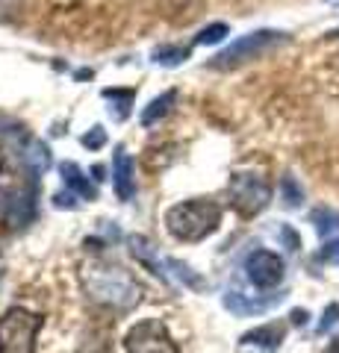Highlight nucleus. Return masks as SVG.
<instances>
[{"label": "nucleus", "instance_id": "nucleus-19", "mask_svg": "<svg viewBox=\"0 0 339 353\" xmlns=\"http://www.w3.org/2000/svg\"><path fill=\"white\" fill-rule=\"evenodd\" d=\"M166 265H168L174 274H177V280H180V283L189 285V289H204V280L189 268V265H183L180 259H166Z\"/></svg>", "mask_w": 339, "mask_h": 353}, {"label": "nucleus", "instance_id": "nucleus-1", "mask_svg": "<svg viewBox=\"0 0 339 353\" xmlns=\"http://www.w3.org/2000/svg\"><path fill=\"white\" fill-rule=\"evenodd\" d=\"M83 285L89 292L92 301L104 303L118 312H127L139 303V283L130 277V271L118 268V265H106V262H95L83 271Z\"/></svg>", "mask_w": 339, "mask_h": 353}, {"label": "nucleus", "instance_id": "nucleus-17", "mask_svg": "<svg viewBox=\"0 0 339 353\" xmlns=\"http://www.w3.org/2000/svg\"><path fill=\"white\" fill-rule=\"evenodd\" d=\"M189 48H171V44H162V48H157L151 57H154L157 65H166V68H177V65H183L186 59H189Z\"/></svg>", "mask_w": 339, "mask_h": 353}, {"label": "nucleus", "instance_id": "nucleus-23", "mask_svg": "<svg viewBox=\"0 0 339 353\" xmlns=\"http://www.w3.org/2000/svg\"><path fill=\"white\" fill-rule=\"evenodd\" d=\"M319 259L327 265H339V239H327L322 250H319Z\"/></svg>", "mask_w": 339, "mask_h": 353}, {"label": "nucleus", "instance_id": "nucleus-26", "mask_svg": "<svg viewBox=\"0 0 339 353\" xmlns=\"http://www.w3.org/2000/svg\"><path fill=\"white\" fill-rule=\"evenodd\" d=\"M307 318H310V315L304 312V309H295V312H292V321H295V324H304Z\"/></svg>", "mask_w": 339, "mask_h": 353}, {"label": "nucleus", "instance_id": "nucleus-20", "mask_svg": "<svg viewBox=\"0 0 339 353\" xmlns=\"http://www.w3.org/2000/svg\"><path fill=\"white\" fill-rule=\"evenodd\" d=\"M104 97L106 101H118V109H115V118H127V112H130V103H133V92L130 88H104Z\"/></svg>", "mask_w": 339, "mask_h": 353}, {"label": "nucleus", "instance_id": "nucleus-15", "mask_svg": "<svg viewBox=\"0 0 339 353\" xmlns=\"http://www.w3.org/2000/svg\"><path fill=\"white\" fill-rule=\"evenodd\" d=\"M174 101H177V92H174V88H168V92H162L159 97H154V101L148 103L145 112H142V124L151 127V124H157L159 118H166V115L171 112Z\"/></svg>", "mask_w": 339, "mask_h": 353}, {"label": "nucleus", "instance_id": "nucleus-12", "mask_svg": "<svg viewBox=\"0 0 339 353\" xmlns=\"http://www.w3.org/2000/svg\"><path fill=\"white\" fill-rule=\"evenodd\" d=\"M130 253H133V256H136L142 265H145L151 274H157L159 280H168V274H166L168 265H166V262H159L154 245H151L145 236H133V239H130Z\"/></svg>", "mask_w": 339, "mask_h": 353}, {"label": "nucleus", "instance_id": "nucleus-27", "mask_svg": "<svg viewBox=\"0 0 339 353\" xmlns=\"http://www.w3.org/2000/svg\"><path fill=\"white\" fill-rule=\"evenodd\" d=\"M331 350H333V353H339V336L333 339V345H331Z\"/></svg>", "mask_w": 339, "mask_h": 353}, {"label": "nucleus", "instance_id": "nucleus-9", "mask_svg": "<svg viewBox=\"0 0 339 353\" xmlns=\"http://www.w3.org/2000/svg\"><path fill=\"white\" fill-rule=\"evenodd\" d=\"M113 185H115V194L118 201H133L136 194V171H133V159L127 157L124 148L115 150V159H113Z\"/></svg>", "mask_w": 339, "mask_h": 353}, {"label": "nucleus", "instance_id": "nucleus-18", "mask_svg": "<svg viewBox=\"0 0 339 353\" xmlns=\"http://www.w3.org/2000/svg\"><path fill=\"white\" fill-rule=\"evenodd\" d=\"M280 197H283V203H287V209H298L304 203V189L292 174H287L280 180Z\"/></svg>", "mask_w": 339, "mask_h": 353}, {"label": "nucleus", "instance_id": "nucleus-4", "mask_svg": "<svg viewBox=\"0 0 339 353\" xmlns=\"http://www.w3.org/2000/svg\"><path fill=\"white\" fill-rule=\"evenodd\" d=\"M283 41H287V32H278V30H254V32H248V36H239L231 44V48H224L210 65H213V68H218V71L239 68V65H245L251 59L262 57V53L280 48Z\"/></svg>", "mask_w": 339, "mask_h": 353}, {"label": "nucleus", "instance_id": "nucleus-5", "mask_svg": "<svg viewBox=\"0 0 339 353\" xmlns=\"http://www.w3.org/2000/svg\"><path fill=\"white\" fill-rule=\"evenodd\" d=\"M227 194H231V203L239 215L245 218H254L260 215L262 209L271 203V185L266 176L260 174H248V171H239L231 176L227 183Z\"/></svg>", "mask_w": 339, "mask_h": 353}, {"label": "nucleus", "instance_id": "nucleus-24", "mask_svg": "<svg viewBox=\"0 0 339 353\" xmlns=\"http://www.w3.org/2000/svg\"><path fill=\"white\" fill-rule=\"evenodd\" d=\"M83 145L89 148V150H101V148L106 145V132H104V127H92V132H86V136H83Z\"/></svg>", "mask_w": 339, "mask_h": 353}, {"label": "nucleus", "instance_id": "nucleus-7", "mask_svg": "<svg viewBox=\"0 0 339 353\" xmlns=\"http://www.w3.org/2000/svg\"><path fill=\"white\" fill-rule=\"evenodd\" d=\"M245 277L257 289H278L287 277V262L275 250H251L245 256Z\"/></svg>", "mask_w": 339, "mask_h": 353}, {"label": "nucleus", "instance_id": "nucleus-10", "mask_svg": "<svg viewBox=\"0 0 339 353\" xmlns=\"http://www.w3.org/2000/svg\"><path fill=\"white\" fill-rule=\"evenodd\" d=\"M287 339V324L280 321H271V324H262L257 330L242 336V347H260V350H275L280 347V341Z\"/></svg>", "mask_w": 339, "mask_h": 353}, {"label": "nucleus", "instance_id": "nucleus-16", "mask_svg": "<svg viewBox=\"0 0 339 353\" xmlns=\"http://www.w3.org/2000/svg\"><path fill=\"white\" fill-rule=\"evenodd\" d=\"M24 162L32 168V174L48 171L50 168V150H48V145H41V141H30L27 153H24Z\"/></svg>", "mask_w": 339, "mask_h": 353}, {"label": "nucleus", "instance_id": "nucleus-13", "mask_svg": "<svg viewBox=\"0 0 339 353\" xmlns=\"http://www.w3.org/2000/svg\"><path fill=\"white\" fill-rule=\"evenodd\" d=\"M62 180H65V189L74 192L83 201H97V189L95 183H89V176H86L74 162H65L62 165Z\"/></svg>", "mask_w": 339, "mask_h": 353}, {"label": "nucleus", "instance_id": "nucleus-22", "mask_svg": "<svg viewBox=\"0 0 339 353\" xmlns=\"http://www.w3.org/2000/svg\"><path fill=\"white\" fill-rule=\"evenodd\" d=\"M339 324V303H331L322 312V321H319V327H316V333L319 336H325V333H331V330Z\"/></svg>", "mask_w": 339, "mask_h": 353}, {"label": "nucleus", "instance_id": "nucleus-25", "mask_svg": "<svg viewBox=\"0 0 339 353\" xmlns=\"http://www.w3.org/2000/svg\"><path fill=\"white\" fill-rule=\"evenodd\" d=\"M53 203H57L59 209H62V206H68V209H77V203H74V192H65V194H57V197H53Z\"/></svg>", "mask_w": 339, "mask_h": 353}, {"label": "nucleus", "instance_id": "nucleus-11", "mask_svg": "<svg viewBox=\"0 0 339 353\" xmlns=\"http://www.w3.org/2000/svg\"><path fill=\"white\" fill-rule=\"evenodd\" d=\"M278 297H248L242 292H227L224 294V306L231 309V312H236V315H260V312H266L269 306H275Z\"/></svg>", "mask_w": 339, "mask_h": 353}, {"label": "nucleus", "instance_id": "nucleus-2", "mask_svg": "<svg viewBox=\"0 0 339 353\" xmlns=\"http://www.w3.org/2000/svg\"><path fill=\"white\" fill-rule=\"evenodd\" d=\"M218 224H222V206L210 201V197L174 203L166 212V230L177 241H186V245H195V241L213 236Z\"/></svg>", "mask_w": 339, "mask_h": 353}, {"label": "nucleus", "instance_id": "nucleus-14", "mask_svg": "<svg viewBox=\"0 0 339 353\" xmlns=\"http://www.w3.org/2000/svg\"><path fill=\"white\" fill-rule=\"evenodd\" d=\"M310 224L322 239H333V233H339V212L331 206H316L310 212Z\"/></svg>", "mask_w": 339, "mask_h": 353}, {"label": "nucleus", "instance_id": "nucleus-21", "mask_svg": "<svg viewBox=\"0 0 339 353\" xmlns=\"http://www.w3.org/2000/svg\"><path fill=\"white\" fill-rule=\"evenodd\" d=\"M224 36H231V27L227 24H210V27H204L198 36H195V44H218Z\"/></svg>", "mask_w": 339, "mask_h": 353}, {"label": "nucleus", "instance_id": "nucleus-6", "mask_svg": "<svg viewBox=\"0 0 339 353\" xmlns=\"http://www.w3.org/2000/svg\"><path fill=\"white\" fill-rule=\"evenodd\" d=\"M124 347H127V353H180L177 345H174V339L168 336V330L159 321H154V318L130 327Z\"/></svg>", "mask_w": 339, "mask_h": 353}, {"label": "nucleus", "instance_id": "nucleus-3", "mask_svg": "<svg viewBox=\"0 0 339 353\" xmlns=\"http://www.w3.org/2000/svg\"><path fill=\"white\" fill-rule=\"evenodd\" d=\"M41 318L30 309L12 306L0 315V353H36Z\"/></svg>", "mask_w": 339, "mask_h": 353}, {"label": "nucleus", "instance_id": "nucleus-8", "mask_svg": "<svg viewBox=\"0 0 339 353\" xmlns=\"http://www.w3.org/2000/svg\"><path fill=\"white\" fill-rule=\"evenodd\" d=\"M30 218H32V201L27 194L0 189V221H6L9 227H24Z\"/></svg>", "mask_w": 339, "mask_h": 353}]
</instances>
